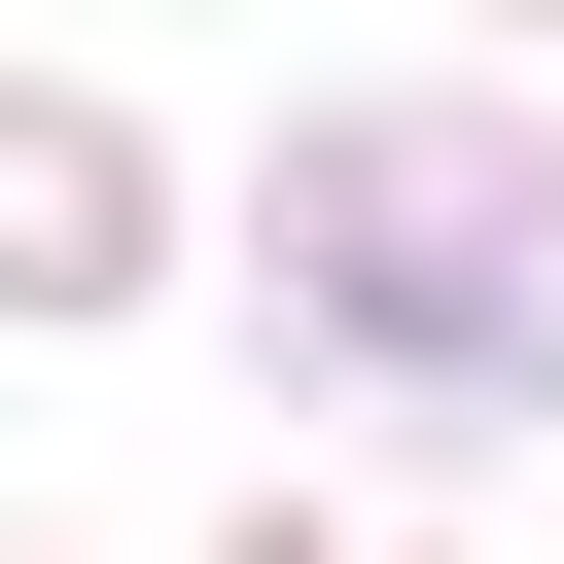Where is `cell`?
<instances>
[{"label": "cell", "mask_w": 564, "mask_h": 564, "mask_svg": "<svg viewBox=\"0 0 564 564\" xmlns=\"http://www.w3.org/2000/svg\"><path fill=\"white\" fill-rule=\"evenodd\" d=\"M176 282H212L176 141H141L106 70H0V352H106V317H176Z\"/></svg>", "instance_id": "2"}, {"label": "cell", "mask_w": 564, "mask_h": 564, "mask_svg": "<svg viewBox=\"0 0 564 564\" xmlns=\"http://www.w3.org/2000/svg\"><path fill=\"white\" fill-rule=\"evenodd\" d=\"M212 564H458V458H352V423H282V458L212 494Z\"/></svg>", "instance_id": "3"}, {"label": "cell", "mask_w": 564, "mask_h": 564, "mask_svg": "<svg viewBox=\"0 0 564 564\" xmlns=\"http://www.w3.org/2000/svg\"><path fill=\"white\" fill-rule=\"evenodd\" d=\"M0 564H70V529H0Z\"/></svg>", "instance_id": "5"}, {"label": "cell", "mask_w": 564, "mask_h": 564, "mask_svg": "<svg viewBox=\"0 0 564 564\" xmlns=\"http://www.w3.org/2000/svg\"><path fill=\"white\" fill-rule=\"evenodd\" d=\"M458 35H564V0H458Z\"/></svg>", "instance_id": "4"}, {"label": "cell", "mask_w": 564, "mask_h": 564, "mask_svg": "<svg viewBox=\"0 0 564 564\" xmlns=\"http://www.w3.org/2000/svg\"><path fill=\"white\" fill-rule=\"evenodd\" d=\"M212 317H247V388L352 423V458H529V423H564V106H494V70L282 106L247 212H212Z\"/></svg>", "instance_id": "1"}]
</instances>
